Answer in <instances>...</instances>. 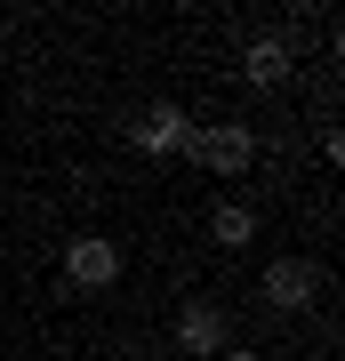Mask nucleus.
I'll list each match as a JSON object with an SVG mask.
<instances>
[{"label": "nucleus", "instance_id": "f257e3e1", "mask_svg": "<svg viewBox=\"0 0 345 361\" xmlns=\"http://www.w3.org/2000/svg\"><path fill=\"white\" fill-rule=\"evenodd\" d=\"M257 297H265V313L297 322V313L321 297V265H313V257H273V265H265V281H257Z\"/></svg>", "mask_w": 345, "mask_h": 361}, {"label": "nucleus", "instance_id": "f03ea898", "mask_svg": "<svg viewBox=\"0 0 345 361\" xmlns=\"http://www.w3.org/2000/svg\"><path fill=\"white\" fill-rule=\"evenodd\" d=\"M64 281L73 289H113L121 281V241L113 233H73L64 241Z\"/></svg>", "mask_w": 345, "mask_h": 361}, {"label": "nucleus", "instance_id": "7ed1b4c3", "mask_svg": "<svg viewBox=\"0 0 345 361\" xmlns=\"http://www.w3.org/2000/svg\"><path fill=\"white\" fill-rule=\"evenodd\" d=\"M185 153L201 161V169H217V177H241V169L257 161V137L241 129V121H217V129H193Z\"/></svg>", "mask_w": 345, "mask_h": 361}, {"label": "nucleus", "instance_id": "20e7f679", "mask_svg": "<svg viewBox=\"0 0 345 361\" xmlns=\"http://www.w3.org/2000/svg\"><path fill=\"white\" fill-rule=\"evenodd\" d=\"M185 137H193L185 104H145V113L128 121V145H137V153H185Z\"/></svg>", "mask_w": 345, "mask_h": 361}, {"label": "nucleus", "instance_id": "39448f33", "mask_svg": "<svg viewBox=\"0 0 345 361\" xmlns=\"http://www.w3.org/2000/svg\"><path fill=\"white\" fill-rule=\"evenodd\" d=\"M177 345H185V353H225V345H233V322H225V305L193 297V305L177 313Z\"/></svg>", "mask_w": 345, "mask_h": 361}, {"label": "nucleus", "instance_id": "423d86ee", "mask_svg": "<svg viewBox=\"0 0 345 361\" xmlns=\"http://www.w3.org/2000/svg\"><path fill=\"white\" fill-rule=\"evenodd\" d=\"M289 65H297V56H289V40H282V32H257L249 49H241V80H249V89H265V97L289 80Z\"/></svg>", "mask_w": 345, "mask_h": 361}, {"label": "nucleus", "instance_id": "0eeeda50", "mask_svg": "<svg viewBox=\"0 0 345 361\" xmlns=\"http://www.w3.org/2000/svg\"><path fill=\"white\" fill-rule=\"evenodd\" d=\"M209 241H217V249H249L257 241V209L249 201H217V209H209Z\"/></svg>", "mask_w": 345, "mask_h": 361}, {"label": "nucleus", "instance_id": "6e6552de", "mask_svg": "<svg viewBox=\"0 0 345 361\" xmlns=\"http://www.w3.org/2000/svg\"><path fill=\"white\" fill-rule=\"evenodd\" d=\"M217 361H257V353H249V345H225V353H217Z\"/></svg>", "mask_w": 345, "mask_h": 361}]
</instances>
